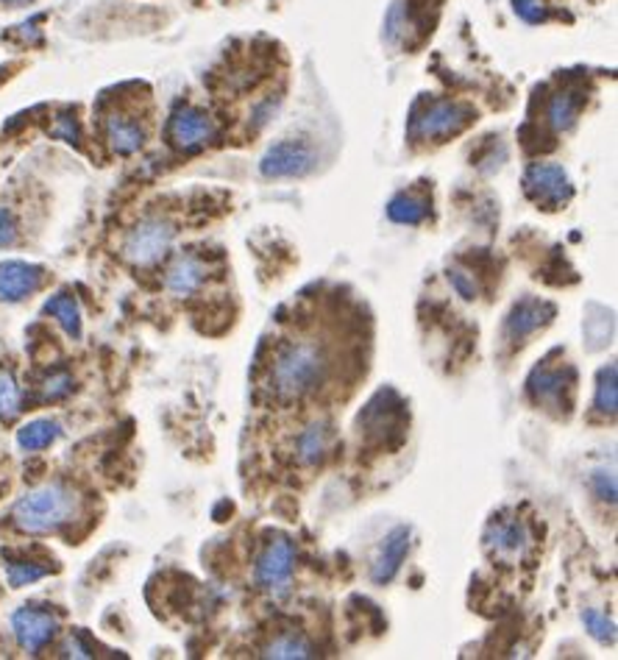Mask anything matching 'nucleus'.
Returning a JSON list of instances; mask_svg holds the SVG:
<instances>
[{
    "label": "nucleus",
    "instance_id": "1",
    "mask_svg": "<svg viewBox=\"0 0 618 660\" xmlns=\"http://www.w3.org/2000/svg\"><path fill=\"white\" fill-rule=\"evenodd\" d=\"M326 376H329V357L323 346L315 341H298L282 349L270 371V382L282 399H304L326 382Z\"/></svg>",
    "mask_w": 618,
    "mask_h": 660
},
{
    "label": "nucleus",
    "instance_id": "2",
    "mask_svg": "<svg viewBox=\"0 0 618 660\" xmlns=\"http://www.w3.org/2000/svg\"><path fill=\"white\" fill-rule=\"evenodd\" d=\"M75 510H79V496L70 487L42 485L17 499V504L12 507V518L17 524V530H23L28 535H45L67 524L75 516Z\"/></svg>",
    "mask_w": 618,
    "mask_h": 660
},
{
    "label": "nucleus",
    "instance_id": "3",
    "mask_svg": "<svg viewBox=\"0 0 618 660\" xmlns=\"http://www.w3.org/2000/svg\"><path fill=\"white\" fill-rule=\"evenodd\" d=\"M474 120V109L466 104H454V101H437L432 106H427L423 111L413 118L410 123V134L415 140H432V142H443L446 137L460 134L462 128Z\"/></svg>",
    "mask_w": 618,
    "mask_h": 660
},
{
    "label": "nucleus",
    "instance_id": "4",
    "mask_svg": "<svg viewBox=\"0 0 618 660\" xmlns=\"http://www.w3.org/2000/svg\"><path fill=\"white\" fill-rule=\"evenodd\" d=\"M173 237H176V229H173L170 220L162 218H145L143 223H137L128 232L126 242H123V254L131 265L148 268L153 262H159L173 245Z\"/></svg>",
    "mask_w": 618,
    "mask_h": 660
},
{
    "label": "nucleus",
    "instance_id": "5",
    "mask_svg": "<svg viewBox=\"0 0 618 660\" xmlns=\"http://www.w3.org/2000/svg\"><path fill=\"white\" fill-rule=\"evenodd\" d=\"M524 190L537 206H546V210H557V206L568 203L574 196L568 173L554 162L532 165L524 176Z\"/></svg>",
    "mask_w": 618,
    "mask_h": 660
},
{
    "label": "nucleus",
    "instance_id": "6",
    "mask_svg": "<svg viewBox=\"0 0 618 660\" xmlns=\"http://www.w3.org/2000/svg\"><path fill=\"white\" fill-rule=\"evenodd\" d=\"M296 565V546L290 538H274L257 560V582L274 596L287 594Z\"/></svg>",
    "mask_w": 618,
    "mask_h": 660
},
{
    "label": "nucleus",
    "instance_id": "7",
    "mask_svg": "<svg viewBox=\"0 0 618 660\" xmlns=\"http://www.w3.org/2000/svg\"><path fill=\"white\" fill-rule=\"evenodd\" d=\"M315 167V150L301 140H284L267 148L259 162V171L267 179H296Z\"/></svg>",
    "mask_w": 618,
    "mask_h": 660
},
{
    "label": "nucleus",
    "instance_id": "8",
    "mask_svg": "<svg viewBox=\"0 0 618 660\" xmlns=\"http://www.w3.org/2000/svg\"><path fill=\"white\" fill-rule=\"evenodd\" d=\"M12 630H14L17 644H20L23 649L40 652L56 638V633H59V621H56L53 613H48L42 608L26 605V608L12 613Z\"/></svg>",
    "mask_w": 618,
    "mask_h": 660
},
{
    "label": "nucleus",
    "instance_id": "9",
    "mask_svg": "<svg viewBox=\"0 0 618 660\" xmlns=\"http://www.w3.org/2000/svg\"><path fill=\"white\" fill-rule=\"evenodd\" d=\"M215 137V123H212L201 109L179 106L167 120V140L179 150H196Z\"/></svg>",
    "mask_w": 618,
    "mask_h": 660
},
{
    "label": "nucleus",
    "instance_id": "10",
    "mask_svg": "<svg viewBox=\"0 0 618 660\" xmlns=\"http://www.w3.org/2000/svg\"><path fill=\"white\" fill-rule=\"evenodd\" d=\"M529 530L521 521H498L491 524L485 533V546L491 549L493 557L505 560V563H515L527 555L529 549Z\"/></svg>",
    "mask_w": 618,
    "mask_h": 660
},
{
    "label": "nucleus",
    "instance_id": "11",
    "mask_svg": "<svg viewBox=\"0 0 618 660\" xmlns=\"http://www.w3.org/2000/svg\"><path fill=\"white\" fill-rule=\"evenodd\" d=\"M45 271L31 262H4L0 265V301H23L42 285Z\"/></svg>",
    "mask_w": 618,
    "mask_h": 660
},
{
    "label": "nucleus",
    "instance_id": "12",
    "mask_svg": "<svg viewBox=\"0 0 618 660\" xmlns=\"http://www.w3.org/2000/svg\"><path fill=\"white\" fill-rule=\"evenodd\" d=\"M552 315H554V310L546 304V301H537V298L518 301V304L513 307V312L507 315V320H505L507 341H513V343L527 341V337L535 334Z\"/></svg>",
    "mask_w": 618,
    "mask_h": 660
},
{
    "label": "nucleus",
    "instance_id": "13",
    "mask_svg": "<svg viewBox=\"0 0 618 660\" xmlns=\"http://www.w3.org/2000/svg\"><path fill=\"white\" fill-rule=\"evenodd\" d=\"M410 538H413L410 526H396V530L384 538L382 549L374 560V572H371L376 586H388V582L398 574L404 557H407V552H410Z\"/></svg>",
    "mask_w": 618,
    "mask_h": 660
},
{
    "label": "nucleus",
    "instance_id": "14",
    "mask_svg": "<svg viewBox=\"0 0 618 660\" xmlns=\"http://www.w3.org/2000/svg\"><path fill=\"white\" fill-rule=\"evenodd\" d=\"M106 140L114 154L131 157L145 145V131L137 120H131L126 115H112L106 120Z\"/></svg>",
    "mask_w": 618,
    "mask_h": 660
},
{
    "label": "nucleus",
    "instance_id": "15",
    "mask_svg": "<svg viewBox=\"0 0 618 660\" xmlns=\"http://www.w3.org/2000/svg\"><path fill=\"white\" fill-rule=\"evenodd\" d=\"M204 265L196 259V257H179L176 262H173V268L167 271V288H170V293H176V295H189V293H196L198 288H201V281H204Z\"/></svg>",
    "mask_w": 618,
    "mask_h": 660
},
{
    "label": "nucleus",
    "instance_id": "16",
    "mask_svg": "<svg viewBox=\"0 0 618 660\" xmlns=\"http://www.w3.org/2000/svg\"><path fill=\"white\" fill-rule=\"evenodd\" d=\"M42 312L59 320V326L73 337V341H79L81 337V310H79V301H75L70 293H56L53 298H48Z\"/></svg>",
    "mask_w": 618,
    "mask_h": 660
},
{
    "label": "nucleus",
    "instance_id": "17",
    "mask_svg": "<svg viewBox=\"0 0 618 660\" xmlns=\"http://www.w3.org/2000/svg\"><path fill=\"white\" fill-rule=\"evenodd\" d=\"M529 395L537 402V404H552L557 407L560 399H563V373L560 371H552V368H537L532 371L529 376Z\"/></svg>",
    "mask_w": 618,
    "mask_h": 660
},
{
    "label": "nucleus",
    "instance_id": "18",
    "mask_svg": "<svg viewBox=\"0 0 618 660\" xmlns=\"http://www.w3.org/2000/svg\"><path fill=\"white\" fill-rule=\"evenodd\" d=\"M315 655H318L315 647L309 644L304 635H296V633H284L262 649V657L267 660H306Z\"/></svg>",
    "mask_w": 618,
    "mask_h": 660
},
{
    "label": "nucleus",
    "instance_id": "19",
    "mask_svg": "<svg viewBox=\"0 0 618 660\" xmlns=\"http://www.w3.org/2000/svg\"><path fill=\"white\" fill-rule=\"evenodd\" d=\"M59 435H62V426L56 421L36 418L17 432V446H20L23 451H40V449H48Z\"/></svg>",
    "mask_w": 618,
    "mask_h": 660
},
{
    "label": "nucleus",
    "instance_id": "20",
    "mask_svg": "<svg viewBox=\"0 0 618 660\" xmlns=\"http://www.w3.org/2000/svg\"><path fill=\"white\" fill-rule=\"evenodd\" d=\"M326 449H329V424H326V421L309 424L301 432V438H298V457H301V463H306V465L318 463L326 455Z\"/></svg>",
    "mask_w": 618,
    "mask_h": 660
},
{
    "label": "nucleus",
    "instance_id": "21",
    "mask_svg": "<svg viewBox=\"0 0 618 660\" xmlns=\"http://www.w3.org/2000/svg\"><path fill=\"white\" fill-rule=\"evenodd\" d=\"M593 407H596V412H602V416H610V418L618 412V368L615 365H607V368L599 371Z\"/></svg>",
    "mask_w": 618,
    "mask_h": 660
},
{
    "label": "nucleus",
    "instance_id": "22",
    "mask_svg": "<svg viewBox=\"0 0 618 660\" xmlns=\"http://www.w3.org/2000/svg\"><path fill=\"white\" fill-rule=\"evenodd\" d=\"M579 106H583V101H579L574 92H560V96L549 101V109H546L549 126L554 131H568L579 115Z\"/></svg>",
    "mask_w": 618,
    "mask_h": 660
},
{
    "label": "nucleus",
    "instance_id": "23",
    "mask_svg": "<svg viewBox=\"0 0 618 660\" xmlns=\"http://www.w3.org/2000/svg\"><path fill=\"white\" fill-rule=\"evenodd\" d=\"M429 206L423 198H415V196H396L390 203H388V218L393 223H404V226H418L423 218H427Z\"/></svg>",
    "mask_w": 618,
    "mask_h": 660
},
{
    "label": "nucleus",
    "instance_id": "24",
    "mask_svg": "<svg viewBox=\"0 0 618 660\" xmlns=\"http://www.w3.org/2000/svg\"><path fill=\"white\" fill-rule=\"evenodd\" d=\"M23 410V393L12 371H0V418H14Z\"/></svg>",
    "mask_w": 618,
    "mask_h": 660
},
{
    "label": "nucleus",
    "instance_id": "25",
    "mask_svg": "<svg viewBox=\"0 0 618 660\" xmlns=\"http://www.w3.org/2000/svg\"><path fill=\"white\" fill-rule=\"evenodd\" d=\"M42 577H48V569H45V565L23 563V560L6 565V579H9V586H12V588H26V586H31V582L42 579Z\"/></svg>",
    "mask_w": 618,
    "mask_h": 660
},
{
    "label": "nucleus",
    "instance_id": "26",
    "mask_svg": "<svg viewBox=\"0 0 618 660\" xmlns=\"http://www.w3.org/2000/svg\"><path fill=\"white\" fill-rule=\"evenodd\" d=\"M583 625H585V630H588L596 641H602V644H613V641H615V625H613V621H610L605 613H599V610H585V613H583Z\"/></svg>",
    "mask_w": 618,
    "mask_h": 660
},
{
    "label": "nucleus",
    "instance_id": "27",
    "mask_svg": "<svg viewBox=\"0 0 618 660\" xmlns=\"http://www.w3.org/2000/svg\"><path fill=\"white\" fill-rule=\"evenodd\" d=\"M73 393V376L67 371H56L42 382V402H59Z\"/></svg>",
    "mask_w": 618,
    "mask_h": 660
},
{
    "label": "nucleus",
    "instance_id": "28",
    "mask_svg": "<svg viewBox=\"0 0 618 660\" xmlns=\"http://www.w3.org/2000/svg\"><path fill=\"white\" fill-rule=\"evenodd\" d=\"M591 487L596 490V496L602 499V502L615 504V477H613V471H605V468L593 471V474H591Z\"/></svg>",
    "mask_w": 618,
    "mask_h": 660
},
{
    "label": "nucleus",
    "instance_id": "29",
    "mask_svg": "<svg viewBox=\"0 0 618 660\" xmlns=\"http://www.w3.org/2000/svg\"><path fill=\"white\" fill-rule=\"evenodd\" d=\"M449 281H452V288L457 290V295H460V298H466V301H474L476 293H479L474 276H468L466 271H460V268L449 271Z\"/></svg>",
    "mask_w": 618,
    "mask_h": 660
},
{
    "label": "nucleus",
    "instance_id": "30",
    "mask_svg": "<svg viewBox=\"0 0 618 660\" xmlns=\"http://www.w3.org/2000/svg\"><path fill=\"white\" fill-rule=\"evenodd\" d=\"M53 137L79 145L81 134H79V123H75V118L73 115H59V120H56V128H53Z\"/></svg>",
    "mask_w": 618,
    "mask_h": 660
},
{
    "label": "nucleus",
    "instance_id": "31",
    "mask_svg": "<svg viewBox=\"0 0 618 660\" xmlns=\"http://www.w3.org/2000/svg\"><path fill=\"white\" fill-rule=\"evenodd\" d=\"M513 6H515L521 20H527V23H540V20H544V6H540L537 0H513Z\"/></svg>",
    "mask_w": 618,
    "mask_h": 660
},
{
    "label": "nucleus",
    "instance_id": "32",
    "mask_svg": "<svg viewBox=\"0 0 618 660\" xmlns=\"http://www.w3.org/2000/svg\"><path fill=\"white\" fill-rule=\"evenodd\" d=\"M17 240V220L9 210H0V245H12Z\"/></svg>",
    "mask_w": 618,
    "mask_h": 660
},
{
    "label": "nucleus",
    "instance_id": "33",
    "mask_svg": "<svg viewBox=\"0 0 618 660\" xmlns=\"http://www.w3.org/2000/svg\"><path fill=\"white\" fill-rule=\"evenodd\" d=\"M65 655L67 657H92V652L81 644L79 641V635H73V638H67V644H65Z\"/></svg>",
    "mask_w": 618,
    "mask_h": 660
},
{
    "label": "nucleus",
    "instance_id": "34",
    "mask_svg": "<svg viewBox=\"0 0 618 660\" xmlns=\"http://www.w3.org/2000/svg\"><path fill=\"white\" fill-rule=\"evenodd\" d=\"M0 4H6V6H23V4H31V0H0Z\"/></svg>",
    "mask_w": 618,
    "mask_h": 660
}]
</instances>
